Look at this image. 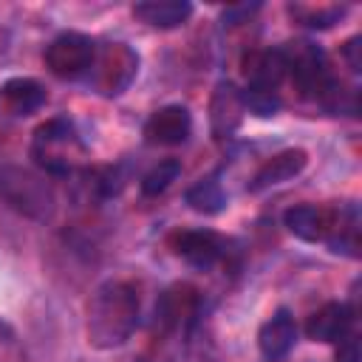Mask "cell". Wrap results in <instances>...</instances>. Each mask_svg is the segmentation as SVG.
Returning <instances> with one entry per match:
<instances>
[{
    "label": "cell",
    "mask_w": 362,
    "mask_h": 362,
    "mask_svg": "<svg viewBox=\"0 0 362 362\" xmlns=\"http://www.w3.org/2000/svg\"><path fill=\"white\" fill-rule=\"evenodd\" d=\"M139 288L130 280H105L88 303V342L99 351L122 348L139 325Z\"/></svg>",
    "instance_id": "1"
},
{
    "label": "cell",
    "mask_w": 362,
    "mask_h": 362,
    "mask_svg": "<svg viewBox=\"0 0 362 362\" xmlns=\"http://www.w3.org/2000/svg\"><path fill=\"white\" fill-rule=\"evenodd\" d=\"M0 201L31 221H51L57 209L54 187L37 170L20 164H0Z\"/></svg>",
    "instance_id": "2"
},
{
    "label": "cell",
    "mask_w": 362,
    "mask_h": 362,
    "mask_svg": "<svg viewBox=\"0 0 362 362\" xmlns=\"http://www.w3.org/2000/svg\"><path fill=\"white\" fill-rule=\"evenodd\" d=\"M96 62V42L88 34L65 31L45 48V68L59 79H79Z\"/></svg>",
    "instance_id": "3"
},
{
    "label": "cell",
    "mask_w": 362,
    "mask_h": 362,
    "mask_svg": "<svg viewBox=\"0 0 362 362\" xmlns=\"http://www.w3.org/2000/svg\"><path fill=\"white\" fill-rule=\"evenodd\" d=\"M288 65V74L294 76V82L300 85L303 93H328L334 88V79L328 74V62L322 48H317L314 42L297 40L288 42V48H280Z\"/></svg>",
    "instance_id": "4"
},
{
    "label": "cell",
    "mask_w": 362,
    "mask_h": 362,
    "mask_svg": "<svg viewBox=\"0 0 362 362\" xmlns=\"http://www.w3.org/2000/svg\"><path fill=\"white\" fill-rule=\"evenodd\" d=\"M82 147L79 139H76V130L74 124L65 119V116H54L48 122H42L37 130H34V156L37 161L48 170V173H65L62 161H59V147Z\"/></svg>",
    "instance_id": "5"
},
{
    "label": "cell",
    "mask_w": 362,
    "mask_h": 362,
    "mask_svg": "<svg viewBox=\"0 0 362 362\" xmlns=\"http://www.w3.org/2000/svg\"><path fill=\"white\" fill-rule=\"evenodd\" d=\"M243 102H240V90L229 82V79H221L212 90V99H209V130H212V139L215 141H226L243 122Z\"/></svg>",
    "instance_id": "6"
},
{
    "label": "cell",
    "mask_w": 362,
    "mask_h": 362,
    "mask_svg": "<svg viewBox=\"0 0 362 362\" xmlns=\"http://www.w3.org/2000/svg\"><path fill=\"white\" fill-rule=\"evenodd\" d=\"M192 130V116L184 105H164L158 107L147 124H144V139L150 144H164V147H175L184 144L189 139Z\"/></svg>",
    "instance_id": "7"
},
{
    "label": "cell",
    "mask_w": 362,
    "mask_h": 362,
    "mask_svg": "<svg viewBox=\"0 0 362 362\" xmlns=\"http://www.w3.org/2000/svg\"><path fill=\"white\" fill-rule=\"evenodd\" d=\"M297 342V322L288 308H277L257 331V348L266 362H280Z\"/></svg>",
    "instance_id": "8"
},
{
    "label": "cell",
    "mask_w": 362,
    "mask_h": 362,
    "mask_svg": "<svg viewBox=\"0 0 362 362\" xmlns=\"http://www.w3.org/2000/svg\"><path fill=\"white\" fill-rule=\"evenodd\" d=\"M99 65H102V74H99V90H102L105 96H116V93H122V90L130 85V79L136 76L139 57H136L127 45L113 42V45L102 54Z\"/></svg>",
    "instance_id": "9"
},
{
    "label": "cell",
    "mask_w": 362,
    "mask_h": 362,
    "mask_svg": "<svg viewBox=\"0 0 362 362\" xmlns=\"http://www.w3.org/2000/svg\"><path fill=\"white\" fill-rule=\"evenodd\" d=\"M308 164V153L300 150V147H288L277 156H272L249 181V192H263L269 187H277V184H286L291 178H297Z\"/></svg>",
    "instance_id": "10"
},
{
    "label": "cell",
    "mask_w": 362,
    "mask_h": 362,
    "mask_svg": "<svg viewBox=\"0 0 362 362\" xmlns=\"http://www.w3.org/2000/svg\"><path fill=\"white\" fill-rule=\"evenodd\" d=\"M175 255L184 257L189 266L195 269H212L221 255H223V243L221 238L212 232V229H187V232H178L175 240Z\"/></svg>",
    "instance_id": "11"
},
{
    "label": "cell",
    "mask_w": 362,
    "mask_h": 362,
    "mask_svg": "<svg viewBox=\"0 0 362 362\" xmlns=\"http://www.w3.org/2000/svg\"><path fill=\"white\" fill-rule=\"evenodd\" d=\"M354 322V311L348 303H325L305 322V337L314 342H339L348 337Z\"/></svg>",
    "instance_id": "12"
},
{
    "label": "cell",
    "mask_w": 362,
    "mask_h": 362,
    "mask_svg": "<svg viewBox=\"0 0 362 362\" xmlns=\"http://www.w3.org/2000/svg\"><path fill=\"white\" fill-rule=\"evenodd\" d=\"M243 74L249 79L252 88H266V90H277L280 82L288 76V65L280 48H269V51H255L243 59Z\"/></svg>",
    "instance_id": "13"
},
{
    "label": "cell",
    "mask_w": 362,
    "mask_h": 362,
    "mask_svg": "<svg viewBox=\"0 0 362 362\" xmlns=\"http://www.w3.org/2000/svg\"><path fill=\"white\" fill-rule=\"evenodd\" d=\"M133 17L150 28H178L192 17V3L187 0H144L133 6Z\"/></svg>",
    "instance_id": "14"
},
{
    "label": "cell",
    "mask_w": 362,
    "mask_h": 362,
    "mask_svg": "<svg viewBox=\"0 0 362 362\" xmlns=\"http://www.w3.org/2000/svg\"><path fill=\"white\" fill-rule=\"evenodd\" d=\"M283 223H286V229H288L291 235H297L300 240L314 243V240L325 238L331 221H328V212H325V209H320V206H314V204H297V206H291V209L283 212Z\"/></svg>",
    "instance_id": "15"
},
{
    "label": "cell",
    "mask_w": 362,
    "mask_h": 362,
    "mask_svg": "<svg viewBox=\"0 0 362 362\" xmlns=\"http://www.w3.org/2000/svg\"><path fill=\"white\" fill-rule=\"evenodd\" d=\"M3 102L8 105L11 113L17 116H28L34 110H40L45 105V90L37 79L28 76H14L3 85Z\"/></svg>",
    "instance_id": "16"
},
{
    "label": "cell",
    "mask_w": 362,
    "mask_h": 362,
    "mask_svg": "<svg viewBox=\"0 0 362 362\" xmlns=\"http://www.w3.org/2000/svg\"><path fill=\"white\" fill-rule=\"evenodd\" d=\"M184 201L189 204V209L201 212V215H218L226 209V192L221 187V181L215 175L201 178L198 184H192L184 195Z\"/></svg>",
    "instance_id": "17"
},
{
    "label": "cell",
    "mask_w": 362,
    "mask_h": 362,
    "mask_svg": "<svg viewBox=\"0 0 362 362\" xmlns=\"http://www.w3.org/2000/svg\"><path fill=\"white\" fill-rule=\"evenodd\" d=\"M195 303V291L189 286H178V288H170L161 294L158 305H156V317L161 320L164 328H175L181 322V317L192 308Z\"/></svg>",
    "instance_id": "18"
},
{
    "label": "cell",
    "mask_w": 362,
    "mask_h": 362,
    "mask_svg": "<svg viewBox=\"0 0 362 362\" xmlns=\"http://www.w3.org/2000/svg\"><path fill=\"white\" fill-rule=\"evenodd\" d=\"M178 175H181V161H178V158L158 161V164H156L153 170H147V173L141 175V181H139L141 195L156 198V195L167 192V189H170V184H173V181H178Z\"/></svg>",
    "instance_id": "19"
},
{
    "label": "cell",
    "mask_w": 362,
    "mask_h": 362,
    "mask_svg": "<svg viewBox=\"0 0 362 362\" xmlns=\"http://www.w3.org/2000/svg\"><path fill=\"white\" fill-rule=\"evenodd\" d=\"M240 102H243V110L260 116V119H269L280 110V96L277 90H266V88H252L246 85V90H240Z\"/></svg>",
    "instance_id": "20"
},
{
    "label": "cell",
    "mask_w": 362,
    "mask_h": 362,
    "mask_svg": "<svg viewBox=\"0 0 362 362\" xmlns=\"http://www.w3.org/2000/svg\"><path fill=\"white\" fill-rule=\"evenodd\" d=\"M334 362H362L359 339H356V337H342V339H339V348H337Z\"/></svg>",
    "instance_id": "21"
},
{
    "label": "cell",
    "mask_w": 362,
    "mask_h": 362,
    "mask_svg": "<svg viewBox=\"0 0 362 362\" xmlns=\"http://www.w3.org/2000/svg\"><path fill=\"white\" fill-rule=\"evenodd\" d=\"M260 6L257 3H243V6H229L226 11H223V23H229V25H235V23H240V17H246V14H252V11H257Z\"/></svg>",
    "instance_id": "22"
},
{
    "label": "cell",
    "mask_w": 362,
    "mask_h": 362,
    "mask_svg": "<svg viewBox=\"0 0 362 362\" xmlns=\"http://www.w3.org/2000/svg\"><path fill=\"white\" fill-rule=\"evenodd\" d=\"M359 42H362V37H351V40L345 42V48H342L354 71H359V68H362V59H359V48H362V45H359Z\"/></svg>",
    "instance_id": "23"
}]
</instances>
